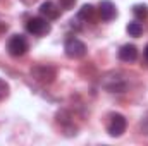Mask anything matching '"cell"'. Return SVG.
Here are the masks:
<instances>
[{"instance_id": "1", "label": "cell", "mask_w": 148, "mask_h": 146, "mask_svg": "<svg viewBox=\"0 0 148 146\" xmlns=\"http://www.w3.org/2000/svg\"><path fill=\"white\" fill-rule=\"evenodd\" d=\"M102 86L110 93H124L127 89V81L122 72H110L102 79Z\"/></svg>"}, {"instance_id": "2", "label": "cell", "mask_w": 148, "mask_h": 146, "mask_svg": "<svg viewBox=\"0 0 148 146\" xmlns=\"http://www.w3.org/2000/svg\"><path fill=\"white\" fill-rule=\"evenodd\" d=\"M55 67L52 65H45V64H38L31 67V76L41 84H50L55 79Z\"/></svg>"}, {"instance_id": "3", "label": "cell", "mask_w": 148, "mask_h": 146, "mask_svg": "<svg viewBox=\"0 0 148 146\" xmlns=\"http://www.w3.org/2000/svg\"><path fill=\"white\" fill-rule=\"evenodd\" d=\"M126 127H127V120H126L124 115H121V113H112L110 117H109L107 131H109V134H110L112 138L122 136L124 131H126Z\"/></svg>"}, {"instance_id": "4", "label": "cell", "mask_w": 148, "mask_h": 146, "mask_svg": "<svg viewBox=\"0 0 148 146\" xmlns=\"http://www.w3.org/2000/svg\"><path fill=\"white\" fill-rule=\"evenodd\" d=\"M26 31L35 36H43L50 31V23L45 17H29L26 23Z\"/></svg>"}, {"instance_id": "5", "label": "cell", "mask_w": 148, "mask_h": 146, "mask_svg": "<svg viewBox=\"0 0 148 146\" xmlns=\"http://www.w3.org/2000/svg\"><path fill=\"white\" fill-rule=\"evenodd\" d=\"M7 52L12 57H23L28 52V41L23 35H14L7 41Z\"/></svg>"}, {"instance_id": "6", "label": "cell", "mask_w": 148, "mask_h": 146, "mask_svg": "<svg viewBox=\"0 0 148 146\" xmlns=\"http://www.w3.org/2000/svg\"><path fill=\"white\" fill-rule=\"evenodd\" d=\"M64 52L69 59H83L86 55V45L77 38H69L64 45Z\"/></svg>"}, {"instance_id": "7", "label": "cell", "mask_w": 148, "mask_h": 146, "mask_svg": "<svg viewBox=\"0 0 148 146\" xmlns=\"http://www.w3.org/2000/svg\"><path fill=\"white\" fill-rule=\"evenodd\" d=\"M40 16L45 17L47 21H53L60 16V7L52 0H47L40 5Z\"/></svg>"}, {"instance_id": "8", "label": "cell", "mask_w": 148, "mask_h": 146, "mask_svg": "<svg viewBox=\"0 0 148 146\" xmlns=\"http://www.w3.org/2000/svg\"><path fill=\"white\" fill-rule=\"evenodd\" d=\"M98 14H100V17L103 21H112V19L117 17V9H115V5L110 0H103L98 5Z\"/></svg>"}, {"instance_id": "9", "label": "cell", "mask_w": 148, "mask_h": 146, "mask_svg": "<svg viewBox=\"0 0 148 146\" xmlns=\"http://www.w3.org/2000/svg\"><path fill=\"white\" fill-rule=\"evenodd\" d=\"M119 59L122 62H134L138 59V48L134 45H122L119 50Z\"/></svg>"}, {"instance_id": "10", "label": "cell", "mask_w": 148, "mask_h": 146, "mask_svg": "<svg viewBox=\"0 0 148 146\" xmlns=\"http://www.w3.org/2000/svg\"><path fill=\"white\" fill-rule=\"evenodd\" d=\"M93 14H95V7H93V5H90V3H86V5H83V7H81V10L77 12L76 21H84V23H88V19H91V17H93Z\"/></svg>"}, {"instance_id": "11", "label": "cell", "mask_w": 148, "mask_h": 146, "mask_svg": "<svg viewBox=\"0 0 148 146\" xmlns=\"http://www.w3.org/2000/svg\"><path fill=\"white\" fill-rule=\"evenodd\" d=\"M133 14H134V17L136 19H147L148 17V5L145 3H136L134 7H133Z\"/></svg>"}, {"instance_id": "12", "label": "cell", "mask_w": 148, "mask_h": 146, "mask_svg": "<svg viewBox=\"0 0 148 146\" xmlns=\"http://www.w3.org/2000/svg\"><path fill=\"white\" fill-rule=\"evenodd\" d=\"M126 31L129 33V36H141V33H143V26L140 24V23H136V21H133V23H129L127 26H126Z\"/></svg>"}, {"instance_id": "13", "label": "cell", "mask_w": 148, "mask_h": 146, "mask_svg": "<svg viewBox=\"0 0 148 146\" xmlns=\"http://www.w3.org/2000/svg\"><path fill=\"white\" fill-rule=\"evenodd\" d=\"M7 96H9V84L0 77V102H2V100H5Z\"/></svg>"}, {"instance_id": "14", "label": "cell", "mask_w": 148, "mask_h": 146, "mask_svg": "<svg viewBox=\"0 0 148 146\" xmlns=\"http://www.w3.org/2000/svg\"><path fill=\"white\" fill-rule=\"evenodd\" d=\"M59 3H60V7H62V9L71 10V9L74 7V3H76V0H59Z\"/></svg>"}, {"instance_id": "15", "label": "cell", "mask_w": 148, "mask_h": 146, "mask_svg": "<svg viewBox=\"0 0 148 146\" xmlns=\"http://www.w3.org/2000/svg\"><path fill=\"white\" fill-rule=\"evenodd\" d=\"M141 129H143V132H145V134H148V117L143 119V122H141Z\"/></svg>"}, {"instance_id": "16", "label": "cell", "mask_w": 148, "mask_h": 146, "mask_svg": "<svg viewBox=\"0 0 148 146\" xmlns=\"http://www.w3.org/2000/svg\"><path fill=\"white\" fill-rule=\"evenodd\" d=\"M145 59H147V60H148V45H147V46H145Z\"/></svg>"}, {"instance_id": "17", "label": "cell", "mask_w": 148, "mask_h": 146, "mask_svg": "<svg viewBox=\"0 0 148 146\" xmlns=\"http://www.w3.org/2000/svg\"><path fill=\"white\" fill-rule=\"evenodd\" d=\"M24 3H31V2H35V0H23Z\"/></svg>"}]
</instances>
